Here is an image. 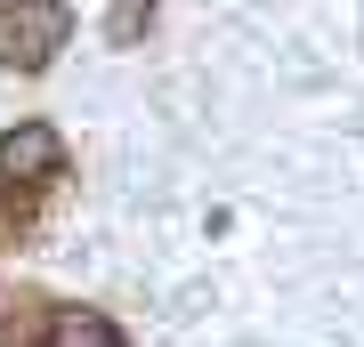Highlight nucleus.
<instances>
[{
  "label": "nucleus",
  "instance_id": "nucleus-3",
  "mask_svg": "<svg viewBox=\"0 0 364 347\" xmlns=\"http://www.w3.org/2000/svg\"><path fill=\"white\" fill-rule=\"evenodd\" d=\"M16 347H130V331L114 315H97V307H41Z\"/></svg>",
  "mask_w": 364,
  "mask_h": 347
},
{
  "label": "nucleus",
  "instance_id": "nucleus-2",
  "mask_svg": "<svg viewBox=\"0 0 364 347\" xmlns=\"http://www.w3.org/2000/svg\"><path fill=\"white\" fill-rule=\"evenodd\" d=\"M73 40L65 0H0V73H49Z\"/></svg>",
  "mask_w": 364,
  "mask_h": 347
},
{
  "label": "nucleus",
  "instance_id": "nucleus-1",
  "mask_svg": "<svg viewBox=\"0 0 364 347\" xmlns=\"http://www.w3.org/2000/svg\"><path fill=\"white\" fill-rule=\"evenodd\" d=\"M65 178H73V162H65V138L49 121L0 129V250H25L41 234V219H49Z\"/></svg>",
  "mask_w": 364,
  "mask_h": 347
},
{
  "label": "nucleus",
  "instance_id": "nucleus-4",
  "mask_svg": "<svg viewBox=\"0 0 364 347\" xmlns=\"http://www.w3.org/2000/svg\"><path fill=\"white\" fill-rule=\"evenodd\" d=\"M146 25H154V0H114V16H105V40H114V49H130Z\"/></svg>",
  "mask_w": 364,
  "mask_h": 347
}]
</instances>
